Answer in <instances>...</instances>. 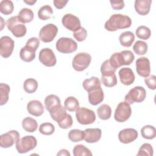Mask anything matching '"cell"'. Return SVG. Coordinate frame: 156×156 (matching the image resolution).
<instances>
[{
  "label": "cell",
  "mask_w": 156,
  "mask_h": 156,
  "mask_svg": "<svg viewBox=\"0 0 156 156\" xmlns=\"http://www.w3.org/2000/svg\"><path fill=\"white\" fill-rule=\"evenodd\" d=\"M132 20L127 15L122 14H113L105 22V29L110 32L116 31L118 29H122L130 27Z\"/></svg>",
  "instance_id": "obj_1"
},
{
  "label": "cell",
  "mask_w": 156,
  "mask_h": 156,
  "mask_svg": "<svg viewBox=\"0 0 156 156\" xmlns=\"http://www.w3.org/2000/svg\"><path fill=\"white\" fill-rule=\"evenodd\" d=\"M6 24L8 29L15 37H23L26 34V27L20 21L18 16H13L9 18L6 21Z\"/></svg>",
  "instance_id": "obj_2"
},
{
  "label": "cell",
  "mask_w": 156,
  "mask_h": 156,
  "mask_svg": "<svg viewBox=\"0 0 156 156\" xmlns=\"http://www.w3.org/2000/svg\"><path fill=\"white\" fill-rule=\"evenodd\" d=\"M37 141L35 137L32 135H27L20 139L16 143V149L18 153L24 154L35 148Z\"/></svg>",
  "instance_id": "obj_3"
},
{
  "label": "cell",
  "mask_w": 156,
  "mask_h": 156,
  "mask_svg": "<svg viewBox=\"0 0 156 156\" xmlns=\"http://www.w3.org/2000/svg\"><path fill=\"white\" fill-rule=\"evenodd\" d=\"M146 90L140 86L135 87L130 89L128 93L125 96L124 100L128 104H132L134 102H141L146 98Z\"/></svg>",
  "instance_id": "obj_4"
},
{
  "label": "cell",
  "mask_w": 156,
  "mask_h": 156,
  "mask_svg": "<svg viewBox=\"0 0 156 156\" xmlns=\"http://www.w3.org/2000/svg\"><path fill=\"white\" fill-rule=\"evenodd\" d=\"M77 48V43L71 38L62 37L56 42L57 50L63 54H70L75 52Z\"/></svg>",
  "instance_id": "obj_5"
},
{
  "label": "cell",
  "mask_w": 156,
  "mask_h": 156,
  "mask_svg": "<svg viewBox=\"0 0 156 156\" xmlns=\"http://www.w3.org/2000/svg\"><path fill=\"white\" fill-rule=\"evenodd\" d=\"M91 61V56L87 52H80L76 54L72 62V66L74 70L82 71L88 67Z\"/></svg>",
  "instance_id": "obj_6"
},
{
  "label": "cell",
  "mask_w": 156,
  "mask_h": 156,
  "mask_svg": "<svg viewBox=\"0 0 156 156\" xmlns=\"http://www.w3.org/2000/svg\"><path fill=\"white\" fill-rule=\"evenodd\" d=\"M76 117L78 122L83 125L91 124L96 120L94 111L85 107H79L76 111Z\"/></svg>",
  "instance_id": "obj_7"
},
{
  "label": "cell",
  "mask_w": 156,
  "mask_h": 156,
  "mask_svg": "<svg viewBox=\"0 0 156 156\" xmlns=\"http://www.w3.org/2000/svg\"><path fill=\"white\" fill-rule=\"evenodd\" d=\"M131 114L132 109L130 105L126 102H121L115 110L114 118L117 122H123L130 117Z\"/></svg>",
  "instance_id": "obj_8"
},
{
  "label": "cell",
  "mask_w": 156,
  "mask_h": 156,
  "mask_svg": "<svg viewBox=\"0 0 156 156\" xmlns=\"http://www.w3.org/2000/svg\"><path fill=\"white\" fill-rule=\"evenodd\" d=\"M58 32L57 27L53 24H48L44 26L40 30L39 38L44 43L52 41L56 37Z\"/></svg>",
  "instance_id": "obj_9"
},
{
  "label": "cell",
  "mask_w": 156,
  "mask_h": 156,
  "mask_svg": "<svg viewBox=\"0 0 156 156\" xmlns=\"http://www.w3.org/2000/svg\"><path fill=\"white\" fill-rule=\"evenodd\" d=\"M20 139V133L18 131L12 130L0 136V146L2 148L12 147Z\"/></svg>",
  "instance_id": "obj_10"
},
{
  "label": "cell",
  "mask_w": 156,
  "mask_h": 156,
  "mask_svg": "<svg viewBox=\"0 0 156 156\" xmlns=\"http://www.w3.org/2000/svg\"><path fill=\"white\" fill-rule=\"evenodd\" d=\"M38 58L40 62L46 66H54L57 62L56 57L52 49L50 48H43L39 53Z\"/></svg>",
  "instance_id": "obj_11"
},
{
  "label": "cell",
  "mask_w": 156,
  "mask_h": 156,
  "mask_svg": "<svg viewBox=\"0 0 156 156\" xmlns=\"http://www.w3.org/2000/svg\"><path fill=\"white\" fill-rule=\"evenodd\" d=\"M14 41L9 36H3L0 39V54L4 58L9 57L13 52Z\"/></svg>",
  "instance_id": "obj_12"
},
{
  "label": "cell",
  "mask_w": 156,
  "mask_h": 156,
  "mask_svg": "<svg viewBox=\"0 0 156 156\" xmlns=\"http://www.w3.org/2000/svg\"><path fill=\"white\" fill-rule=\"evenodd\" d=\"M62 23L65 28L73 32L81 27L79 18L71 13L65 14L62 19Z\"/></svg>",
  "instance_id": "obj_13"
},
{
  "label": "cell",
  "mask_w": 156,
  "mask_h": 156,
  "mask_svg": "<svg viewBox=\"0 0 156 156\" xmlns=\"http://www.w3.org/2000/svg\"><path fill=\"white\" fill-rule=\"evenodd\" d=\"M136 70L138 74L146 77L151 73V66L149 59L146 57L138 58L136 61Z\"/></svg>",
  "instance_id": "obj_14"
},
{
  "label": "cell",
  "mask_w": 156,
  "mask_h": 156,
  "mask_svg": "<svg viewBox=\"0 0 156 156\" xmlns=\"http://www.w3.org/2000/svg\"><path fill=\"white\" fill-rule=\"evenodd\" d=\"M138 136V132L132 128L124 129L121 130L118 133L119 141L124 144H128L134 141Z\"/></svg>",
  "instance_id": "obj_15"
},
{
  "label": "cell",
  "mask_w": 156,
  "mask_h": 156,
  "mask_svg": "<svg viewBox=\"0 0 156 156\" xmlns=\"http://www.w3.org/2000/svg\"><path fill=\"white\" fill-rule=\"evenodd\" d=\"M121 82L125 85L132 84L135 80V74L130 68H122L119 71Z\"/></svg>",
  "instance_id": "obj_16"
},
{
  "label": "cell",
  "mask_w": 156,
  "mask_h": 156,
  "mask_svg": "<svg viewBox=\"0 0 156 156\" xmlns=\"http://www.w3.org/2000/svg\"><path fill=\"white\" fill-rule=\"evenodd\" d=\"M104 98V92L101 87H98L88 92V101L93 105H96L102 102Z\"/></svg>",
  "instance_id": "obj_17"
},
{
  "label": "cell",
  "mask_w": 156,
  "mask_h": 156,
  "mask_svg": "<svg viewBox=\"0 0 156 156\" xmlns=\"http://www.w3.org/2000/svg\"><path fill=\"white\" fill-rule=\"evenodd\" d=\"M84 140L88 143H94L98 142L101 138L102 130L99 128H89L84 130Z\"/></svg>",
  "instance_id": "obj_18"
},
{
  "label": "cell",
  "mask_w": 156,
  "mask_h": 156,
  "mask_svg": "<svg viewBox=\"0 0 156 156\" xmlns=\"http://www.w3.org/2000/svg\"><path fill=\"white\" fill-rule=\"evenodd\" d=\"M27 110L30 115L40 116L44 113V107L42 103L38 100H32L28 102Z\"/></svg>",
  "instance_id": "obj_19"
},
{
  "label": "cell",
  "mask_w": 156,
  "mask_h": 156,
  "mask_svg": "<svg viewBox=\"0 0 156 156\" xmlns=\"http://www.w3.org/2000/svg\"><path fill=\"white\" fill-rule=\"evenodd\" d=\"M116 57L120 66L122 65H130L135 58L134 54L129 50H125L120 52H116Z\"/></svg>",
  "instance_id": "obj_20"
},
{
  "label": "cell",
  "mask_w": 156,
  "mask_h": 156,
  "mask_svg": "<svg viewBox=\"0 0 156 156\" xmlns=\"http://www.w3.org/2000/svg\"><path fill=\"white\" fill-rule=\"evenodd\" d=\"M151 4V0H136L134 4L135 11L140 15H146L150 11Z\"/></svg>",
  "instance_id": "obj_21"
},
{
  "label": "cell",
  "mask_w": 156,
  "mask_h": 156,
  "mask_svg": "<svg viewBox=\"0 0 156 156\" xmlns=\"http://www.w3.org/2000/svg\"><path fill=\"white\" fill-rule=\"evenodd\" d=\"M35 49L26 45L21 49L20 57L22 60L26 62H30L35 58Z\"/></svg>",
  "instance_id": "obj_22"
},
{
  "label": "cell",
  "mask_w": 156,
  "mask_h": 156,
  "mask_svg": "<svg viewBox=\"0 0 156 156\" xmlns=\"http://www.w3.org/2000/svg\"><path fill=\"white\" fill-rule=\"evenodd\" d=\"M61 105L60 98L55 94H49L44 99V106L46 109L50 112L55 108Z\"/></svg>",
  "instance_id": "obj_23"
},
{
  "label": "cell",
  "mask_w": 156,
  "mask_h": 156,
  "mask_svg": "<svg viewBox=\"0 0 156 156\" xmlns=\"http://www.w3.org/2000/svg\"><path fill=\"white\" fill-rule=\"evenodd\" d=\"M119 40L122 46L129 48L135 40V35L130 31L124 32L119 35Z\"/></svg>",
  "instance_id": "obj_24"
},
{
  "label": "cell",
  "mask_w": 156,
  "mask_h": 156,
  "mask_svg": "<svg viewBox=\"0 0 156 156\" xmlns=\"http://www.w3.org/2000/svg\"><path fill=\"white\" fill-rule=\"evenodd\" d=\"M34 12L32 10L28 8H23L18 13V19L23 24L29 23L34 19Z\"/></svg>",
  "instance_id": "obj_25"
},
{
  "label": "cell",
  "mask_w": 156,
  "mask_h": 156,
  "mask_svg": "<svg viewBox=\"0 0 156 156\" xmlns=\"http://www.w3.org/2000/svg\"><path fill=\"white\" fill-rule=\"evenodd\" d=\"M101 85L100 80L96 77H91L90 79H85L82 83L83 88L88 93L94 88L101 87Z\"/></svg>",
  "instance_id": "obj_26"
},
{
  "label": "cell",
  "mask_w": 156,
  "mask_h": 156,
  "mask_svg": "<svg viewBox=\"0 0 156 156\" xmlns=\"http://www.w3.org/2000/svg\"><path fill=\"white\" fill-rule=\"evenodd\" d=\"M22 127L26 132L32 133L37 129L38 123L35 119L31 117H26L22 121Z\"/></svg>",
  "instance_id": "obj_27"
},
{
  "label": "cell",
  "mask_w": 156,
  "mask_h": 156,
  "mask_svg": "<svg viewBox=\"0 0 156 156\" xmlns=\"http://www.w3.org/2000/svg\"><path fill=\"white\" fill-rule=\"evenodd\" d=\"M97 113L100 119L102 120L108 119L112 115L111 107L107 104H102L97 109Z\"/></svg>",
  "instance_id": "obj_28"
},
{
  "label": "cell",
  "mask_w": 156,
  "mask_h": 156,
  "mask_svg": "<svg viewBox=\"0 0 156 156\" xmlns=\"http://www.w3.org/2000/svg\"><path fill=\"white\" fill-rule=\"evenodd\" d=\"M141 133L143 138L147 140H152L156 136V130L154 126L146 125L141 128Z\"/></svg>",
  "instance_id": "obj_29"
},
{
  "label": "cell",
  "mask_w": 156,
  "mask_h": 156,
  "mask_svg": "<svg viewBox=\"0 0 156 156\" xmlns=\"http://www.w3.org/2000/svg\"><path fill=\"white\" fill-rule=\"evenodd\" d=\"M64 107L69 112H74L79 107V102L75 97L69 96L65 100Z\"/></svg>",
  "instance_id": "obj_30"
},
{
  "label": "cell",
  "mask_w": 156,
  "mask_h": 156,
  "mask_svg": "<svg viewBox=\"0 0 156 156\" xmlns=\"http://www.w3.org/2000/svg\"><path fill=\"white\" fill-rule=\"evenodd\" d=\"M53 14V10L49 5L42 6L38 12V17L41 20H47L51 18Z\"/></svg>",
  "instance_id": "obj_31"
},
{
  "label": "cell",
  "mask_w": 156,
  "mask_h": 156,
  "mask_svg": "<svg viewBox=\"0 0 156 156\" xmlns=\"http://www.w3.org/2000/svg\"><path fill=\"white\" fill-rule=\"evenodd\" d=\"M38 88L37 81L32 78L27 79L23 84V88L24 91L27 93H33L36 91Z\"/></svg>",
  "instance_id": "obj_32"
},
{
  "label": "cell",
  "mask_w": 156,
  "mask_h": 156,
  "mask_svg": "<svg viewBox=\"0 0 156 156\" xmlns=\"http://www.w3.org/2000/svg\"><path fill=\"white\" fill-rule=\"evenodd\" d=\"M68 136L71 141L77 143L84 139L85 132L79 129H72L69 132Z\"/></svg>",
  "instance_id": "obj_33"
},
{
  "label": "cell",
  "mask_w": 156,
  "mask_h": 156,
  "mask_svg": "<svg viewBox=\"0 0 156 156\" xmlns=\"http://www.w3.org/2000/svg\"><path fill=\"white\" fill-rule=\"evenodd\" d=\"M10 87L6 83H1L0 84V95L1 101L0 105H3L5 104L9 100V94L10 93Z\"/></svg>",
  "instance_id": "obj_34"
},
{
  "label": "cell",
  "mask_w": 156,
  "mask_h": 156,
  "mask_svg": "<svg viewBox=\"0 0 156 156\" xmlns=\"http://www.w3.org/2000/svg\"><path fill=\"white\" fill-rule=\"evenodd\" d=\"M14 5L10 0H2L0 2V12L5 15L11 14L13 12Z\"/></svg>",
  "instance_id": "obj_35"
},
{
  "label": "cell",
  "mask_w": 156,
  "mask_h": 156,
  "mask_svg": "<svg viewBox=\"0 0 156 156\" xmlns=\"http://www.w3.org/2000/svg\"><path fill=\"white\" fill-rule=\"evenodd\" d=\"M49 112L52 119L56 122L66 114V108L62 105H60Z\"/></svg>",
  "instance_id": "obj_36"
},
{
  "label": "cell",
  "mask_w": 156,
  "mask_h": 156,
  "mask_svg": "<svg viewBox=\"0 0 156 156\" xmlns=\"http://www.w3.org/2000/svg\"><path fill=\"white\" fill-rule=\"evenodd\" d=\"M147 48L148 46L147 43L141 40L136 41L133 46V49L135 53L140 55L146 54L147 51Z\"/></svg>",
  "instance_id": "obj_37"
},
{
  "label": "cell",
  "mask_w": 156,
  "mask_h": 156,
  "mask_svg": "<svg viewBox=\"0 0 156 156\" xmlns=\"http://www.w3.org/2000/svg\"><path fill=\"white\" fill-rule=\"evenodd\" d=\"M135 34L139 38L142 40H147L151 37V32L147 27L145 26H141L136 29Z\"/></svg>",
  "instance_id": "obj_38"
},
{
  "label": "cell",
  "mask_w": 156,
  "mask_h": 156,
  "mask_svg": "<svg viewBox=\"0 0 156 156\" xmlns=\"http://www.w3.org/2000/svg\"><path fill=\"white\" fill-rule=\"evenodd\" d=\"M58 126L63 129H66L70 128L73 125V119L70 115L66 114L62 118H61L59 120L57 121Z\"/></svg>",
  "instance_id": "obj_39"
},
{
  "label": "cell",
  "mask_w": 156,
  "mask_h": 156,
  "mask_svg": "<svg viewBox=\"0 0 156 156\" xmlns=\"http://www.w3.org/2000/svg\"><path fill=\"white\" fill-rule=\"evenodd\" d=\"M73 155L74 156H83V155H92V153L89 149L82 144H77L73 148Z\"/></svg>",
  "instance_id": "obj_40"
},
{
  "label": "cell",
  "mask_w": 156,
  "mask_h": 156,
  "mask_svg": "<svg viewBox=\"0 0 156 156\" xmlns=\"http://www.w3.org/2000/svg\"><path fill=\"white\" fill-rule=\"evenodd\" d=\"M116 69L113 68L110 64L109 60H105L101 66V72L102 76H110L115 74L116 71Z\"/></svg>",
  "instance_id": "obj_41"
},
{
  "label": "cell",
  "mask_w": 156,
  "mask_h": 156,
  "mask_svg": "<svg viewBox=\"0 0 156 156\" xmlns=\"http://www.w3.org/2000/svg\"><path fill=\"white\" fill-rule=\"evenodd\" d=\"M153 148L151 144L149 143H144L141 145L137 153V156H152L153 155Z\"/></svg>",
  "instance_id": "obj_42"
},
{
  "label": "cell",
  "mask_w": 156,
  "mask_h": 156,
  "mask_svg": "<svg viewBox=\"0 0 156 156\" xmlns=\"http://www.w3.org/2000/svg\"><path fill=\"white\" fill-rule=\"evenodd\" d=\"M101 81L103 85L107 87H113L117 84V78L115 74L110 76H102Z\"/></svg>",
  "instance_id": "obj_43"
},
{
  "label": "cell",
  "mask_w": 156,
  "mask_h": 156,
  "mask_svg": "<svg viewBox=\"0 0 156 156\" xmlns=\"http://www.w3.org/2000/svg\"><path fill=\"white\" fill-rule=\"evenodd\" d=\"M55 130L54 126L51 122L42 123L39 127V132L44 135H52Z\"/></svg>",
  "instance_id": "obj_44"
},
{
  "label": "cell",
  "mask_w": 156,
  "mask_h": 156,
  "mask_svg": "<svg viewBox=\"0 0 156 156\" xmlns=\"http://www.w3.org/2000/svg\"><path fill=\"white\" fill-rule=\"evenodd\" d=\"M74 38L79 42L84 41L87 36V32L84 27H80L74 32H73Z\"/></svg>",
  "instance_id": "obj_45"
},
{
  "label": "cell",
  "mask_w": 156,
  "mask_h": 156,
  "mask_svg": "<svg viewBox=\"0 0 156 156\" xmlns=\"http://www.w3.org/2000/svg\"><path fill=\"white\" fill-rule=\"evenodd\" d=\"M144 82L149 89L153 90L156 89V77L154 75H150L145 77Z\"/></svg>",
  "instance_id": "obj_46"
},
{
  "label": "cell",
  "mask_w": 156,
  "mask_h": 156,
  "mask_svg": "<svg viewBox=\"0 0 156 156\" xmlns=\"http://www.w3.org/2000/svg\"><path fill=\"white\" fill-rule=\"evenodd\" d=\"M26 46H28L32 49H35V51L37 50V48H38L40 45V40L37 37H32L29 39L26 44Z\"/></svg>",
  "instance_id": "obj_47"
},
{
  "label": "cell",
  "mask_w": 156,
  "mask_h": 156,
  "mask_svg": "<svg viewBox=\"0 0 156 156\" xmlns=\"http://www.w3.org/2000/svg\"><path fill=\"white\" fill-rule=\"evenodd\" d=\"M110 2L111 4V6L113 9L116 10H121L124 7V1H110Z\"/></svg>",
  "instance_id": "obj_48"
},
{
  "label": "cell",
  "mask_w": 156,
  "mask_h": 156,
  "mask_svg": "<svg viewBox=\"0 0 156 156\" xmlns=\"http://www.w3.org/2000/svg\"><path fill=\"white\" fill-rule=\"evenodd\" d=\"M68 0H54L53 1L54 6L57 9H62L68 3Z\"/></svg>",
  "instance_id": "obj_49"
},
{
  "label": "cell",
  "mask_w": 156,
  "mask_h": 156,
  "mask_svg": "<svg viewBox=\"0 0 156 156\" xmlns=\"http://www.w3.org/2000/svg\"><path fill=\"white\" fill-rule=\"evenodd\" d=\"M57 155H66V156H70V154L66 149H61L57 154Z\"/></svg>",
  "instance_id": "obj_50"
},
{
  "label": "cell",
  "mask_w": 156,
  "mask_h": 156,
  "mask_svg": "<svg viewBox=\"0 0 156 156\" xmlns=\"http://www.w3.org/2000/svg\"><path fill=\"white\" fill-rule=\"evenodd\" d=\"M24 2L26 3V4H28V5H33L36 2H37V1H34V0H30V1H24Z\"/></svg>",
  "instance_id": "obj_51"
}]
</instances>
